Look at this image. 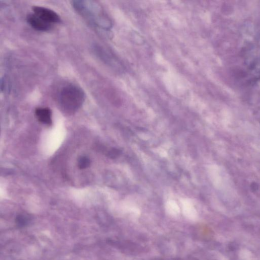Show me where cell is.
Returning <instances> with one entry per match:
<instances>
[{
  "instance_id": "obj_4",
  "label": "cell",
  "mask_w": 260,
  "mask_h": 260,
  "mask_svg": "<svg viewBox=\"0 0 260 260\" xmlns=\"http://www.w3.org/2000/svg\"><path fill=\"white\" fill-rule=\"evenodd\" d=\"M27 20L29 24L37 31H48L52 27V25L47 23L34 14L28 15Z\"/></svg>"
},
{
  "instance_id": "obj_6",
  "label": "cell",
  "mask_w": 260,
  "mask_h": 260,
  "mask_svg": "<svg viewBox=\"0 0 260 260\" xmlns=\"http://www.w3.org/2000/svg\"><path fill=\"white\" fill-rule=\"evenodd\" d=\"M91 165V161L89 158L85 156L81 157L78 161V166L81 169L88 168Z\"/></svg>"
},
{
  "instance_id": "obj_5",
  "label": "cell",
  "mask_w": 260,
  "mask_h": 260,
  "mask_svg": "<svg viewBox=\"0 0 260 260\" xmlns=\"http://www.w3.org/2000/svg\"><path fill=\"white\" fill-rule=\"evenodd\" d=\"M35 115L40 122L48 125L52 124V112L49 108H37L35 110Z\"/></svg>"
},
{
  "instance_id": "obj_8",
  "label": "cell",
  "mask_w": 260,
  "mask_h": 260,
  "mask_svg": "<svg viewBox=\"0 0 260 260\" xmlns=\"http://www.w3.org/2000/svg\"><path fill=\"white\" fill-rule=\"evenodd\" d=\"M17 222L21 226H24L27 224L28 218L24 215H20L17 218Z\"/></svg>"
},
{
  "instance_id": "obj_2",
  "label": "cell",
  "mask_w": 260,
  "mask_h": 260,
  "mask_svg": "<svg viewBox=\"0 0 260 260\" xmlns=\"http://www.w3.org/2000/svg\"><path fill=\"white\" fill-rule=\"evenodd\" d=\"M59 102L65 112L72 114L78 110L84 102L85 95L83 91L74 85L64 87L59 94Z\"/></svg>"
},
{
  "instance_id": "obj_1",
  "label": "cell",
  "mask_w": 260,
  "mask_h": 260,
  "mask_svg": "<svg viewBox=\"0 0 260 260\" xmlns=\"http://www.w3.org/2000/svg\"><path fill=\"white\" fill-rule=\"evenodd\" d=\"M74 10L88 23L95 28L107 31L112 27V22L102 7L94 1H73Z\"/></svg>"
},
{
  "instance_id": "obj_3",
  "label": "cell",
  "mask_w": 260,
  "mask_h": 260,
  "mask_svg": "<svg viewBox=\"0 0 260 260\" xmlns=\"http://www.w3.org/2000/svg\"><path fill=\"white\" fill-rule=\"evenodd\" d=\"M34 14L48 24L53 25L60 22V16L54 11L41 7L33 8Z\"/></svg>"
},
{
  "instance_id": "obj_7",
  "label": "cell",
  "mask_w": 260,
  "mask_h": 260,
  "mask_svg": "<svg viewBox=\"0 0 260 260\" xmlns=\"http://www.w3.org/2000/svg\"><path fill=\"white\" fill-rule=\"evenodd\" d=\"M122 153L121 151L116 148H113L107 153V156L111 159H115L119 157Z\"/></svg>"
}]
</instances>
